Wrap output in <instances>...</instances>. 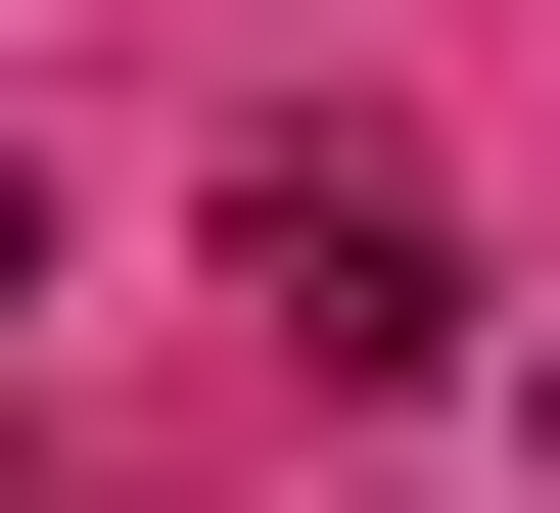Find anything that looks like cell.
Segmentation results:
<instances>
[{
  "label": "cell",
  "instance_id": "cell-1",
  "mask_svg": "<svg viewBox=\"0 0 560 513\" xmlns=\"http://www.w3.org/2000/svg\"><path fill=\"white\" fill-rule=\"evenodd\" d=\"M234 327H280L327 420H420L514 280H467V187H420V140H234Z\"/></svg>",
  "mask_w": 560,
  "mask_h": 513
},
{
  "label": "cell",
  "instance_id": "cell-2",
  "mask_svg": "<svg viewBox=\"0 0 560 513\" xmlns=\"http://www.w3.org/2000/svg\"><path fill=\"white\" fill-rule=\"evenodd\" d=\"M0 513H47V467H0Z\"/></svg>",
  "mask_w": 560,
  "mask_h": 513
}]
</instances>
